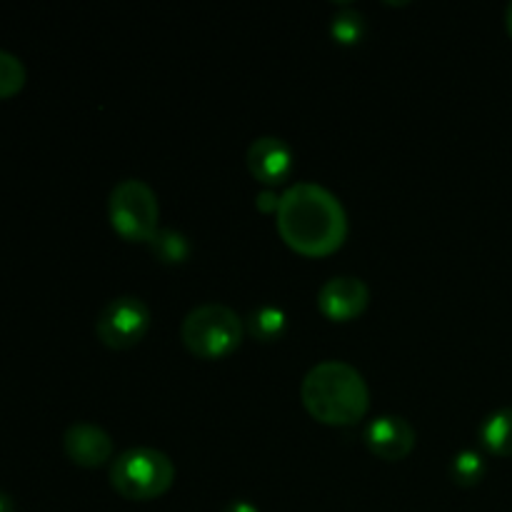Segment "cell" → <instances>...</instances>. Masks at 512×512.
I'll use <instances>...</instances> for the list:
<instances>
[{
  "instance_id": "cell-5",
  "label": "cell",
  "mask_w": 512,
  "mask_h": 512,
  "mask_svg": "<svg viewBox=\"0 0 512 512\" xmlns=\"http://www.w3.org/2000/svg\"><path fill=\"white\" fill-rule=\"evenodd\" d=\"M110 225L128 243H148L158 230V198L143 180H123L113 188L108 203Z\"/></svg>"
},
{
  "instance_id": "cell-15",
  "label": "cell",
  "mask_w": 512,
  "mask_h": 512,
  "mask_svg": "<svg viewBox=\"0 0 512 512\" xmlns=\"http://www.w3.org/2000/svg\"><path fill=\"white\" fill-rule=\"evenodd\" d=\"M25 78V65L20 63V58H15L8 50H0V100H8L13 95H18L23 90Z\"/></svg>"
},
{
  "instance_id": "cell-4",
  "label": "cell",
  "mask_w": 512,
  "mask_h": 512,
  "mask_svg": "<svg viewBox=\"0 0 512 512\" xmlns=\"http://www.w3.org/2000/svg\"><path fill=\"white\" fill-rule=\"evenodd\" d=\"M175 480V465L155 448H130L118 455L110 468V485L125 500L145 503L170 490Z\"/></svg>"
},
{
  "instance_id": "cell-11",
  "label": "cell",
  "mask_w": 512,
  "mask_h": 512,
  "mask_svg": "<svg viewBox=\"0 0 512 512\" xmlns=\"http://www.w3.org/2000/svg\"><path fill=\"white\" fill-rule=\"evenodd\" d=\"M480 440L498 458H512V408L490 413L480 425Z\"/></svg>"
},
{
  "instance_id": "cell-2",
  "label": "cell",
  "mask_w": 512,
  "mask_h": 512,
  "mask_svg": "<svg viewBox=\"0 0 512 512\" xmlns=\"http://www.w3.org/2000/svg\"><path fill=\"white\" fill-rule=\"evenodd\" d=\"M305 410L325 425H353L370 408V390L358 368L343 360L318 363L300 388Z\"/></svg>"
},
{
  "instance_id": "cell-16",
  "label": "cell",
  "mask_w": 512,
  "mask_h": 512,
  "mask_svg": "<svg viewBox=\"0 0 512 512\" xmlns=\"http://www.w3.org/2000/svg\"><path fill=\"white\" fill-rule=\"evenodd\" d=\"M330 33L338 40L340 45H355L363 40L365 35V20L358 10H343L333 18V25H330Z\"/></svg>"
},
{
  "instance_id": "cell-8",
  "label": "cell",
  "mask_w": 512,
  "mask_h": 512,
  "mask_svg": "<svg viewBox=\"0 0 512 512\" xmlns=\"http://www.w3.org/2000/svg\"><path fill=\"white\" fill-rule=\"evenodd\" d=\"M248 170L258 183L278 185L293 170V150L283 138L263 135L248 148Z\"/></svg>"
},
{
  "instance_id": "cell-12",
  "label": "cell",
  "mask_w": 512,
  "mask_h": 512,
  "mask_svg": "<svg viewBox=\"0 0 512 512\" xmlns=\"http://www.w3.org/2000/svg\"><path fill=\"white\" fill-rule=\"evenodd\" d=\"M150 253L163 265H180L190 258V240L180 230L158 228L148 240Z\"/></svg>"
},
{
  "instance_id": "cell-10",
  "label": "cell",
  "mask_w": 512,
  "mask_h": 512,
  "mask_svg": "<svg viewBox=\"0 0 512 512\" xmlns=\"http://www.w3.org/2000/svg\"><path fill=\"white\" fill-rule=\"evenodd\" d=\"M65 455L80 468H100L113 455V440L93 423H75L65 430Z\"/></svg>"
},
{
  "instance_id": "cell-18",
  "label": "cell",
  "mask_w": 512,
  "mask_h": 512,
  "mask_svg": "<svg viewBox=\"0 0 512 512\" xmlns=\"http://www.w3.org/2000/svg\"><path fill=\"white\" fill-rule=\"evenodd\" d=\"M223 512H258V508L253 503H248V500H233Z\"/></svg>"
},
{
  "instance_id": "cell-7",
  "label": "cell",
  "mask_w": 512,
  "mask_h": 512,
  "mask_svg": "<svg viewBox=\"0 0 512 512\" xmlns=\"http://www.w3.org/2000/svg\"><path fill=\"white\" fill-rule=\"evenodd\" d=\"M370 290L358 278H333L320 288L318 308L333 323H348V320L363 315L368 308Z\"/></svg>"
},
{
  "instance_id": "cell-20",
  "label": "cell",
  "mask_w": 512,
  "mask_h": 512,
  "mask_svg": "<svg viewBox=\"0 0 512 512\" xmlns=\"http://www.w3.org/2000/svg\"><path fill=\"white\" fill-rule=\"evenodd\" d=\"M505 28H508V33L512 35V3L505 8Z\"/></svg>"
},
{
  "instance_id": "cell-19",
  "label": "cell",
  "mask_w": 512,
  "mask_h": 512,
  "mask_svg": "<svg viewBox=\"0 0 512 512\" xmlns=\"http://www.w3.org/2000/svg\"><path fill=\"white\" fill-rule=\"evenodd\" d=\"M0 512H13V503H10L8 495L0 493Z\"/></svg>"
},
{
  "instance_id": "cell-1",
  "label": "cell",
  "mask_w": 512,
  "mask_h": 512,
  "mask_svg": "<svg viewBox=\"0 0 512 512\" xmlns=\"http://www.w3.org/2000/svg\"><path fill=\"white\" fill-rule=\"evenodd\" d=\"M278 233L305 258H325L348 238V215L340 200L318 183H295L280 195Z\"/></svg>"
},
{
  "instance_id": "cell-3",
  "label": "cell",
  "mask_w": 512,
  "mask_h": 512,
  "mask_svg": "<svg viewBox=\"0 0 512 512\" xmlns=\"http://www.w3.org/2000/svg\"><path fill=\"white\" fill-rule=\"evenodd\" d=\"M180 338L195 358L220 360L243 343V320L228 305L205 303L185 315Z\"/></svg>"
},
{
  "instance_id": "cell-17",
  "label": "cell",
  "mask_w": 512,
  "mask_h": 512,
  "mask_svg": "<svg viewBox=\"0 0 512 512\" xmlns=\"http://www.w3.org/2000/svg\"><path fill=\"white\" fill-rule=\"evenodd\" d=\"M278 203H280L278 195L268 193V190H265V193L258 198V208L260 210H275V213H278Z\"/></svg>"
},
{
  "instance_id": "cell-9",
  "label": "cell",
  "mask_w": 512,
  "mask_h": 512,
  "mask_svg": "<svg viewBox=\"0 0 512 512\" xmlns=\"http://www.w3.org/2000/svg\"><path fill=\"white\" fill-rule=\"evenodd\" d=\"M365 443L373 450L378 458L390 460H403L408 458L410 450L415 448V430L413 425L398 415H383V418L373 420L365 430Z\"/></svg>"
},
{
  "instance_id": "cell-14",
  "label": "cell",
  "mask_w": 512,
  "mask_h": 512,
  "mask_svg": "<svg viewBox=\"0 0 512 512\" xmlns=\"http://www.w3.org/2000/svg\"><path fill=\"white\" fill-rule=\"evenodd\" d=\"M485 460L478 450H463L450 463V478L460 485V488H473L485 478Z\"/></svg>"
},
{
  "instance_id": "cell-13",
  "label": "cell",
  "mask_w": 512,
  "mask_h": 512,
  "mask_svg": "<svg viewBox=\"0 0 512 512\" xmlns=\"http://www.w3.org/2000/svg\"><path fill=\"white\" fill-rule=\"evenodd\" d=\"M248 330L255 340H263V343H275L285 335L288 330V315L280 308L273 305H265V308L255 310L248 320Z\"/></svg>"
},
{
  "instance_id": "cell-6",
  "label": "cell",
  "mask_w": 512,
  "mask_h": 512,
  "mask_svg": "<svg viewBox=\"0 0 512 512\" xmlns=\"http://www.w3.org/2000/svg\"><path fill=\"white\" fill-rule=\"evenodd\" d=\"M150 328L148 305L133 295H123L103 305L95 320V335L113 350H128L145 338Z\"/></svg>"
}]
</instances>
